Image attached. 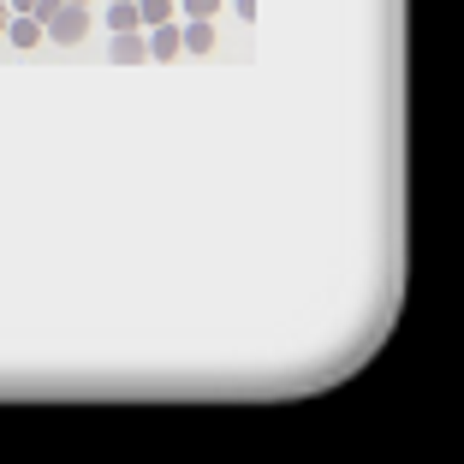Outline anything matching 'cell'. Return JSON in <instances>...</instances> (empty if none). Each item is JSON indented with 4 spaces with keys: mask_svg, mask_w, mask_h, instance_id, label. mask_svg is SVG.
<instances>
[{
    "mask_svg": "<svg viewBox=\"0 0 464 464\" xmlns=\"http://www.w3.org/2000/svg\"><path fill=\"white\" fill-rule=\"evenodd\" d=\"M0 30H6V6H0Z\"/></svg>",
    "mask_w": 464,
    "mask_h": 464,
    "instance_id": "3957f363",
    "label": "cell"
},
{
    "mask_svg": "<svg viewBox=\"0 0 464 464\" xmlns=\"http://www.w3.org/2000/svg\"><path fill=\"white\" fill-rule=\"evenodd\" d=\"M137 18H149V24H167V18H173V6H167V0H143V12Z\"/></svg>",
    "mask_w": 464,
    "mask_h": 464,
    "instance_id": "7a4b0ae2",
    "label": "cell"
},
{
    "mask_svg": "<svg viewBox=\"0 0 464 464\" xmlns=\"http://www.w3.org/2000/svg\"><path fill=\"white\" fill-rule=\"evenodd\" d=\"M84 24H90V12H84V6H54V12H48V30L60 36V42H77V36H84Z\"/></svg>",
    "mask_w": 464,
    "mask_h": 464,
    "instance_id": "6da1fadb",
    "label": "cell"
}]
</instances>
